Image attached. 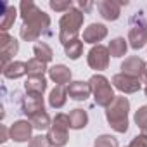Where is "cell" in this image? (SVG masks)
<instances>
[{"label": "cell", "instance_id": "32", "mask_svg": "<svg viewBox=\"0 0 147 147\" xmlns=\"http://www.w3.org/2000/svg\"><path fill=\"white\" fill-rule=\"evenodd\" d=\"M78 5H80V9H82V12H83V14H85V12H88V11L94 7V4H92V2H83V0H82Z\"/></svg>", "mask_w": 147, "mask_h": 147}, {"label": "cell", "instance_id": "12", "mask_svg": "<svg viewBox=\"0 0 147 147\" xmlns=\"http://www.w3.org/2000/svg\"><path fill=\"white\" fill-rule=\"evenodd\" d=\"M106 36H107V28L100 23H94L83 31V40L87 43H97V42L104 40Z\"/></svg>", "mask_w": 147, "mask_h": 147}, {"label": "cell", "instance_id": "3", "mask_svg": "<svg viewBox=\"0 0 147 147\" xmlns=\"http://www.w3.org/2000/svg\"><path fill=\"white\" fill-rule=\"evenodd\" d=\"M128 109H130V102L126 97H116L113 100V104L106 111V118L113 126V130L119 133H125L128 130Z\"/></svg>", "mask_w": 147, "mask_h": 147}, {"label": "cell", "instance_id": "22", "mask_svg": "<svg viewBox=\"0 0 147 147\" xmlns=\"http://www.w3.org/2000/svg\"><path fill=\"white\" fill-rule=\"evenodd\" d=\"M109 54L113 55V57H121V55H125L126 54V49H128V45H126V40L125 38H121V36H118V38H114V40H111V43H109Z\"/></svg>", "mask_w": 147, "mask_h": 147}, {"label": "cell", "instance_id": "26", "mask_svg": "<svg viewBox=\"0 0 147 147\" xmlns=\"http://www.w3.org/2000/svg\"><path fill=\"white\" fill-rule=\"evenodd\" d=\"M64 50H66V55L71 57V59H78L83 52V42H80L78 38L76 40H71L69 43L64 45Z\"/></svg>", "mask_w": 147, "mask_h": 147}, {"label": "cell", "instance_id": "19", "mask_svg": "<svg viewBox=\"0 0 147 147\" xmlns=\"http://www.w3.org/2000/svg\"><path fill=\"white\" fill-rule=\"evenodd\" d=\"M2 73L5 78H19L23 75H28V67L26 62H19V61H12L11 64H7L5 67H2Z\"/></svg>", "mask_w": 147, "mask_h": 147}, {"label": "cell", "instance_id": "33", "mask_svg": "<svg viewBox=\"0 0 147 147\" xmlns=\"http://www.w3.org/2000/svg\"><path fill=\"white\" fill-rule=\"evenodd\" d=\"M0 140H4V142L7 140V128L5 126H2V138H0Z\"/></svg>", "mask_w": 147, "mask_h": 147}, {"label": "cell", "instance_id": "6", "mask_svg": "<svg viewBox=\"0 0 147 147\" xmlns=\"http://www.w3.org/2000/svg\"><path fill=\"white\" fill-rule=\"evenodd\" d=\"M67 128H69V114H57L54 118V125L49 130V144L54 147H62L67 142Z\"/></svg>", "mask_w": 147, "mask_h": 147}, {"label": "cell", "instance_id": "11", "mask_svg": "<svg viewBox=\"0 0 147 147\" xmlns=\"http://www.w3.org/2000/svg\"><path fill=\"white\" fill-rule=\"evenodd\" d=\"M145 62L138 57H128L123 64H121V71L125 75H130V76H135V78H140L144 75V69H145Z\"/></svg>", "mask_w": 147, "mask_h": 147}, {"label": "cell", "instance_id": "31", "mask_svg": "<svg viewBox=\"0 0 147 147\" xmlns=\"http://www.w3.org/2000/svg\"><path fill=\"white\" fill-rule=\"evenodd\" d=\"M128 147H147V135H145V133H142V135L135 137V138L130 142V145H128Z\"/></svg>", "mask_w": 147, "mask_h": 147}, {"label": "cell", "instance_id": "9", "mask_svg": "<svg viewBox=\"0 0 147 147\" xmlns=\"http://www.w3.org/2000/svg\"><path fill=\"white\" fill-rule=\"evenodd\" d=\"M113 83L118 90L125 92V94H133L137 90H140V80L130 75H125V73H119V75L113 76Z\"/></svg>", "mask_w": 147, "mask_h": 147}, {"label": "cell", "instance_id": "20", "mask_svg": "<svg viewBox=\"0 0 147 147\" xmlns=\"http://www.w3.org/2000/svg\"><path fill=\"white\" fill-rule=\"evenodd\" d=\"M87 123H88V114L83 109H75L69 113V128L80 130V128H85Z\"/></svg>", "mask_w": 147, "mask_h": 147}, {"label": "cell", "instance_id": "16", "mask_svg": "<svg viewBox=\"0 0 147 147\" xmlns=\"http://www.w3.org/2000/svg\"><path fill=\"white\" fill-rule=\"evenodd\" d=\"M16 7L9 5L7 2H2V14H0V30H2V33H7V30L14 24L16 21Z\"/></svg>", "mask_w": 147, "mask_h": 147}, {"label": "cell", "instance_id": "8", "mask_svg": "<svg viewBox=\"0 0 147 147\" xmlns=\"http://www.w3.org/2000/svg\"><path fill=\"white\" fill-rule=\"evenodd\" d=\"M128 2L121 0V2H116V0H99L97 2V11L100 12V16L106 21H116L121 14V7L126 5Z\"/></svg>", "mask_w": 147, "mask_h": 147}, {"label": "cell", "instance_id": "13", "mask_svg": "<svg viewBox=\"0 0 147 147\" xmlns=\"http://www.w3.org/2000/svg\"><path fill=\"white\" fill-rule=\"evenodd\" d=\"M92 94V88H90V83H85V82H73L67 85V95L75 100H85L88 99V95Z\"/></svg>", "mask_w": 147, "mask_h": 147}, {"label": "cell", "instance_id": "10", "mask_svg": "<svg viewBox=\"0 0 147 147\" xmlns=\"http://www.w3.org/2000/svg\"><path fill=\"white\" fill-rule=\"evenodd\" d=\"M18 49H19L18 42H16L12 36H9L7 33H2V36H0V50H2V67H5V66H7V61H9L12 55L18 54Z\"/></svg>", "mask_w": 147, "mask_h": 147}, {"label": "cell", "instance_id": "34", "mask_svg": "<svg viewBox=\"0 0 147 147\" xmlns=\"http://www.w3.org/2000/svg\"><path fill=\"white\" fill-rule=\"evenodd\" d=\"M145 95H147V83H145Z\"/></svg>", "mask_w": 147, "mask_h": 147}, {"label": "cell", "instance_id": "4", "mask_svg": "<svg viewBox=\"0 0 147 147\" xmlns=\"http://www.w3.org/2000/svg\"><path fill=\"white\" fill-rule=\"evenodd\" d=\"M88 83H90V88H92L95 104L97 106H102V107H109L116 97L113 94V87L107 82V78H104L102 75H94L88 80Z\"/></svg>", "mask_w": 147, "mask_h": 147}, {"label": "cell", "instance_id": "15", "mask_svg": "<svg viewBox=\"0 0 147 147\" xmlns=\"http://www.w3.org/2000/svg\"><path fill=\"white\" fill-rule=\"evenodd\" d=\"M21 109H23V113H24L26 116L31 118L33 114L43 111V99H42L40 95H30V94H28V95L24 97V100H23Z\"/></svg>", "mask_w": 147, "mask_h": 147}, {"label": "cell", "instance_id": "1", "mask_svg": "<svg viewBox=\"0 0 147 147\" xmlns=\"http://www.w3.org/2000/svg\"><path fill=\"white\" fill-rule=\"evenodd\" d=\"M21 18H23V26H21V38L26 42H35L38 36L43 33H49L50 26V18L33 2L23 0L19 4Z\"/></svg>", "mask_w": 147, "mask_h": 147}, {"label": "cell", "instance_id": "23", "mask_svg": "<svg viewBox=\"0 0 147 147\" xmlns=\"http://www.w3.org/2000/svg\"><path fill=\"white\" fill-rule=\"evenodd\" d=\"M26 67H28V75L30 76H43V73L47 71V64L42 62L40 59L33 57L26 62Z\"/></svg>", "mask_w": 147, "mask_h": 147}, {"label": "cell", "instance_id": "27", "mask_svg": "<svg viewBox=\"0 0 147 147\" xmlns=\"http://www.w3.org/2000/svg\"><path fill=\"white\" fill-rule=\"evenodd\" d=\"M50 9H54L55 12H67L73 9V2L71 0H50Z\"/></svg>", "mask_w": 147, "mask_h": 147}, {"label": "cell", "instance_id": "14", "mask_svg": "<svg viewBox=\"0 0 147 147\" xmlns=\"http://www.w3.org/2000/svg\"><path fill=\"white\" fill-rule=\"evenodd\" d=\"M31 123L28 121H16L12 126H11V138L16 140V142H26L30 137H31Z\"/></svg>", "mask_w": 147, "mask_h": 147}, {"label": "cell", "instance_id": "21", "mask_svg": "<svg viewBox=\"0 0 147 147\" xmlns=\"http://www.w3.org/2000/svg\"><path fill=\"white\" fill-rule=\"evenodd\" d=\"M66 95H67V90H64V87L57 85L52 92H50V97H49V102L54 109H61L64 104H66Z\"/></svg>", "mask_w": 147, "mask_h": 147}, {"label": "cell", "instance_id": "17", "mask_svg": "<svg viewBox=\"0 0 147 147\" xmlns=\"http://www.w3.org/2000/svg\"><path fill=\"white\" fill-rule=\"evenodd\" d=\"M49 75H50V78L57 83V85H64V83H67L69 85V80H71V71L66 67V66H62V64H57V66H52L50 69H49Z\"/></svg>", "mask_w": 147, "mask_h": 147}, {"label": "cell", "instance_id": "29", "mask_svg": "<svg viewBox=\"0 0 147 147\" xmlns=\"http://www.w3.org/2000/svg\"><path fill=\"white\" fill-rule=\"evenodd\" d=\"M95 147H118V140L111 135H100L95 140Z\"/></svg>", "mask_w": 147, "mask_h": 147}, {"label": "cell", "instance_id": "18", "mask_svg": "<svg viewBox=\"0 0 147 147\" xmlns=\"http://www.w3.org/2000/svg\"><path fill=\"white\" fill-rule=\"evenodd\" d=\"M24 88H26V92L30 95H40L42 97L45 88H47V82H45L43 76H30L26 85H24Z\"/></svg>", "mask_w": 147, "mask_h": 147}, {"label": "cell", "instance_id": "30", "mask_svg": "<svg viewBox=\"0 0 147 147\" xmlns=\"http://www.w3.org/2000/svg\"><path fill=\"white\" fill-rule=\"evenodd\" d=\"M49 145H50L49 144V138L47 137H42V135L33 137L31 142H30V147H49Z\"/></svg>", "mask_w": 147, "mask_h": 147}, {"label": "cell", "instance_id": "25", "mask_svg": "<svg viewBox=\"0 0 147 147\" xmlns=\"http://www.w3.org/2000/svg\"><path fill=\"white\" fill-rule=\"evenodd\" d=\"M30 123L36 130H47L50 126V118H49V114L45 111H40V113H36V114H33L30 118Z\"/></svg>", "mask_w": 147, "mask_h": 147}, {"label": "cell", "instance_id": "7", "mask_svg": "<svg viewBox=\"0 0 147 147\" xmlns=\"http://www.w3.org/2000/svg\"><path fill=\"white\" fill-rule=\"evenodd\" d=\"M109 49L104 47V45H95L92 47V50L88 52V66L92 69H97V71H102L109 66Z\"/></svg>", "mask_w": 147, "mask_h": 147}, {"label": "cell", "instance_id": "2", "mask_svg": "<svg viewBox=\"0 0 147 147\" xmlns=\"http://www.w3.org/2000/svg\"><path fill=\"white\" fill-rule=\"evenodd\" d=\"M83 19H85L83 12H82L80 9H75V7H73L71 11H67V12L61 18V21H59V28H61V31H59V40H61L64 45L69 43L71 40H76V36H78V33H80V28H82V24H83Z\"/></svg>", "mask_w": 147, "mask_h": 147}, {"label": "cell", "instance_id": "24", "mask_svg": "<svg viewBox=\"0 0 147 147\" xmlns=\"http://www.w3.org/2000/svg\"><path fill=\"white\" fill-rule=\"evenodd\" d=\"M33 50H35V57L40 59L42 62L47 64L49 61H52V55H54V54H52V49H50L47 43H43V42H36Z\"/></svg>", "mask_w": 147, "mask_h": 147}, {"label": "cell", "instance_id": "5", "mask_svg": "<svg viewBox=\"0 0 147 147\" xmlns=\"http://www.w3.org/2000/svg\"><path fill=\"white\" fill-rule=\"evenodd\" d=\"M128 42L131 49H142L147 43V19L142 12H137L130 19V31H128Z\"/></svg>", "mask_w": 147, "mask_h": 147}, {"label": "cell", "instance_id": "28", "mask_svg": "<svg viewBox=\"0 0 147 147\" xmlns=\"http://www.w3.org/2000/svg\"><path fill=\"white\" fill-rule=\"evenodd\" d=\"M135 121H137V125L140 126V130L147 135V106H144V107H140V109L137 111Z\"/></svg>", "mask_w": 147, "mask_h": 147}]
</instances>
